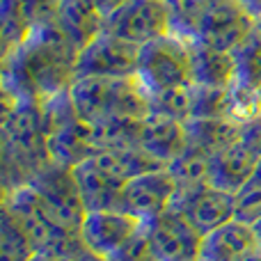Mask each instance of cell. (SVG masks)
Wrapping results in <instances>:
<instances>
[{
	"label": "cell",
	"instance_id": "1",
	"mask_svg": "<svg viewBox=\"0 0 261 261\" xmlns=\"http://www.w3.org/2000/svg\"><path fill=\"white\" fill-rule=\"evenodd\" d=\"M78 53L58 21L35 25L21 44L3 53V94L41 103L67 92L78 78Z\"/></svg>",
	"mask_w": 261,
	"mask_h": 261
},
{
	"label": "cell",
	"instance_id": "2",
	"mask_svg": "<svg viewBox=\"0 0 261 261\" xmlns=\"http://www.w3.org/2000/svg\"><path fill=\"white\" fill-rule=\"evenodd\" d=\"M3 179L5 190H12L30 184L53 161L39 101L3 94Z\"/></svg>",
	"mask_w": 261,
	"mask_h": 261
},
{
	"label": "cell",
	"instance_id": "3",
	"mask_svg": "<svg viewBox=\"0 0 261 261\" xmlns=\"http://www.w3.org/2000/svg\"><path fill=\"white\" fill-rule=\"evenodd\" d=\"M3 206L23 227L30 243L35 245V252L53 254V257H62L69 261H94L96 259L87 250V245L83 243L81 234L64 229L60 222L53 220V216L46 211L39 195L35 193V188L30 184L5 190Z\"/></svg>",
	"mask_w": 261,
	"mask_h": 261
},
{
	"label": "cell",
	"instance_id": "4",
	"mask_svg": "<svg viewBox=\"0 0 261 261\" xmlns=\"http://www.w3.org/2000/svg\"><path fill=\"white\" fill-rule=\"evenodd\" d=\"M78 117L87 124L110 117L144 119L149 115V94L135 76L101 78L78 76L69 87Z\"/></svg>",
	"mask_w": 261,
	"mask_h": 261
},
{
	"label": "cell",
	"instance_id": "5",
	"mask_svg": "<svg viewBox=\"0 0 261 261\" xmlns=\"http://www.w3.org/2000/svg\"><path fill=\"white\" fill-rule=\"evenodd\" d=\"M135 78L147 90V94L193 85L188 41L176 35H167L151 44L140 46Z\"/></svg>",
	"mask_w": 261,
	"mask_h": 261
},
{
	"label": "cell",
	"instance_id": "6",
	"mask_svg": "<svg viewBox=\"0 0 261 261\" xmlns=\"http://www.w3.org/2000/svg\"><path fill=\"white\" fill-rule=\"evenodd\" d=\"M30 186L39 195L41 204L53 216L55 222H60L69 231H76V234L81 231L87 216V208L81 197V190H78L71 167L50 163V165H46L44 170L32 176Z\"/></svg>",
	"mask_w": 261,
	"mask_h": 261
},
{
	"label": "cell",
	"instance_id": "7",
	"mask_svg": "<svg viewBox=\"0 0 261 261\" xmlns=\"http://www.w3.org/2000/svg\"><path fill=\"white\" fill-rule=\"evenodd\" d=\"M254 28L257 21L241 7L239 0H206L195 18L190 39L231 53Z\"/></svg>",
	"mask_w": 261,
	"mask_h": 261
},
{
	"label": "cell",
	"instance_id": "8",
	"mask_svg": "<svg viewBox=\"0 0 261 261\" xmlns=\"http://www.w3.org/2000/svg\"><path fill=\"white\" fill-rule=\"evenodd\" d=\"M103 32L135 46L151 44L172 35V7L165 0H128L119 12L106 18Z\"/></svg>",
	"mask_w": 261,
	"mask_h": 261
},
{
	"label": "cell",
	"instance_id": "9",
	"mask_svg": "<svg viewBox=\"0 0 261 261\" xmlns=\"http://www.w3.org/2000/svg\"><path fill=\"white\" fill-rule=\"evenodd\" d=\"M172 208L179 211L202 236L216 231L218 227L234 220L236 204L234 193L216 188L213 184H197L176 188Z\"/></svg>",
	"mask_w": 261,
	"mask_h": 261
},
{
	"label": "cell",
	"instance_id": "10",
	"mask_svg": "<svg viewBox=\"0 0 261 261\" xmlns=\"http://www.w3.org/2000/svg\"><path fill=\"white\" fill-rule=\"evenodd\" d=\"M138 58L140 46L108 32H101L92 44H87L78 53L76 73L101 78H128L138 71Z\"/></svg>",
	"mask_w": 261,
	"mask_h": 261
},
{
	"label": "cell",
	"instance_id": "11",
	"mask_svg": "<svg viewBox=\"0 0 261 261\" xmlns=\"http://www.w3.org/2000/svg\"><path fill=\"white\" fill-rule=\"evenodd\" d=\"M174 195L176 181L172 179L167 167H163V170H153L130 179L119 195L117 208L138 218L140 222H149L172 206Z\"/></svg>",
	"mask_w": 261,
	"mask_h": 261
},
{
	"label": "cell",
	"instance_id": "12",
	"mask_svg": "<svg viewBox=\"0 0 261 261\" xmlns=\"http://www.w3.org/2000/svg\"><path fill=\"white\" fill-rule=\"evenodd\" d=\"M158 261H197L204 236L174 208L144 222Z\"/></svg>",
	"mask_w": 261,
	"mask_h": 261
},
{
	"label": "cell",
	"instance_id": "13",
	"mask_svg": "<svg viewBox=\"0 0 261 261\" xmlns=\"http://www.w3.org/2000/svg\"><path fill=\"white\" fill-rule=\"evenodd\" d=\"M140 227L142 222L138 218L128 216L119 208H108V211L87 213L78 234L94 257L108 261Z\"/></svg>",
	"mask_w": 261,
	"mask_h": 261
},
{
	"label": "cell",
	"instance_id": "14",
	"mask_svg": "<svg viewBox=\"0 0 261 261\" xmlns=\"http://www.w3.org/2000/svg\"><path fill=\"white\" fill-rule=\"evenodd\" d=\"M259 250L252 225L231 220L202 239L197 261H243Z\"/></svg>",
	"mask_w": 261,
	"mask_h": 261
},
{
	"label": "cell",
	"instance_id": "15",
	"mask_svg": "<svg viewBox=\"0 0 261 261\" xmlns=\"http://www.w3.org/2000/svg\"><path fill=\"white\" fill-rule=\"evenodd\" d=\"M261 158L252 149H248L241 140L229 144L227 149L213 153L211 158V172H208V184L216 188L227 190V193H239L257 172Z\"/></svg>",
	"mask_w": 261,
	"mask_h": 261
},
{
	"label": "cell",
	"instance_id": "16",
	"mask_svg": "<svg viewBox=\"0 0 261 261\" xmlns=\"http://www.w3.org/2000/svg\"><path fill=\"white\" fill-rule=\"evenodd\" d=\"M138 147L167 167V163L174 161L186 147V124L165 115L149 113L144 119H140Z\"/></svg>",
	"mask_w": 261,
	"mask_h": 261
},
{
	"label": "cell",
	"instance_id": "17",
	"mask_svg": "<svg viewBox=\"0 0 261 261\" xmlns=\"http://www.w3.org/2000/svg\"><path fill=\"white\" fill-rule=\"evenodd\" d=\"M73 176H76V184L78 190H81L83 202H85L87 213L117 208L119 195H122L126 184L115 179L110 172H106L94 158H87L81 165L73 167Z\"/></svg>",
	"mask_w": 261,
	"mask_h": 261
},
{
	"label": "cell",
	"instance_id": "18",
	"mask_svg": "<svg viewBox=\"0 0 261 261\" xmlns=\"http://www.w3.org/2000/svg\"><path fill=\"white\" fill-rule=\"evenodd\" d=\"M190 48L193 85L229 90L236 81V64L229 50H218L199 39H186Z\"/></svg>",
	"mask_w": 261,
	"mask_h": 261
},
{
	"label": "cell",
	"instance_id": "19",
	"mask_svg": "<svg viewBox=\"0 0 261 261\" xmlns=\"http://www.w3.org/2000/svg\"><path fill=\"white\" fill-rule=\"evenodd\" d=\"M48 151L53 163L73 170L76 165H81L83 161H87L96 153L94 142H92V126L83 119H76L69 126L50 133Z\"/></svg>",
	"mask_w": 261,
	"mask_h": 261
},
{
	"label": "cell",
	"instance_id": "20",
	"mask_svg": "<svg viewBox=\"0 0 261 261\" xmlns=\"http://www.w3.org/2000/svg\"><path fill=\"white\" fill-rule=\"evenodd\" d=\"M58 23L69 35V39L76 44L78 50L92 44L106 28L103 14L96 9L92 0H62Z\"/></svg>",
	"mask_w": 261,
	"mask_h": 261
},
{
	"label": "cell",
	"instance_id": "21",
	"mask_svg": "<svg viewBox=\"0 0 261 261\" xmlns=\"http://www.w3.org/2000/svg\"><path fill=\"white\" fill-rule=\"evenodd\" d=\"M96 163L103 167L106 172L115 176V179L128 184L130 179L140 174H147L153 170H163V163L156 161L151 153H147L142 147H126V149H106V151H96L94 156Z\"/></svg>",
	"mask_w": 261,
	"mask_h": 261
},
{
	"label": "cell",
	"instance_id": "22",
	"mask_svg": "<svg viewBox=\"0 0 261 261\" xmlns=\"http://www.w3.org/2000/svg\"><path fill=\"white\" fill-rule=\"evenodd\" d=\"M241 135V124L229 117H213V119H188L186 122V140L195 147L213 153L234 144Z\"/></svg>",
	"mask_w": 261,
	"mask_h": 261
},
{
	"label": "cell",
	"instance_id": "23",
	"mask_svg": "<svg viewBox=\"0 0 261 261\" xmlns=\"http://www.w3.org/2000/svg\"><path fill=\"white\" fill-rule=\"evenodd\" d=\"M211 153L204 149L195 147L186 140V147L172 163H167V172L172 179L176 181V188H186V186H197L206 184L208 172H211Z\"/></svg>",
	"mask_w": 261,
	"mask_h": 261
},
{
	"label": "cell",
	"instance_id": "24",
	"mask_svg": "<svg viewBox=\"0 0 261 261\" xmlns=\"http://www.w3.org/2000/svg\"><path fill=\"white\" fill-rule=\"evenodd\" d=\"M234 64H236V85L245 90H261V30L254 28L234 50Z\"/></svg>",
	"mask_w": 261,
	"mask_h": 261
},
{
	"label": "cell",
	"instance_id": "25",
	"mask_svg": "<svg viewBox=\"0 0 261 261\" xmlns=\"http://www.w3.org/2000/svg\"><path fill=\"white\" fill-rule=\"evenodd\" d=\"M35 245L30 243L16 218L3 206L0 211V261H32Z\"/></svg>",
	"mask_w": 261,
	"mask_h": 261
},
{
	"label": "cell",
	"instance_id": "26",
	"mask_svg": "<svg viewBox=\"0 0 261 261\" xmlns=\"http://www.w3.org/2000/svg\"><path fill=\"white\" fill-rule=\"evenodd\" d=\"M149 113L165 115V117L186 124L193 117V85L149 94Z\"/></svg>",
	"mask_w": 261,
	"mask_h": 261
},
{
	"label": "cell",
	"instance_id": "27",
	"mask_svg": "<svg viewBox=\"0 0 261 261\" xmlns=\"http://www.w3.org/2000/svg\"><path fill=\"white\" fill-rule=\"evenodd\" d=\"M227 113H229V90L193 85V117L190 119L227 117Z\"/></svg>",
	"mask_w": 261,
	"mask_h": 261
},
{
	"label": "cell",
	"instance_id": "28",
	"mask_svg": "<svg viewBox=\"0 0 261 261\" xmlns=\"http://www.w3.org/2000/svg\"><path fill=\"white\" fill-rule=\"evenodd\" d=\"M0 30H3L5 50L18 46L30 35L32 25L25 18V14L21 12L16 0H3V7H0Z\"/></svg>",
	"mask_w": 261,
	"mask_h": 261
},
{
	"label": "cell",
	"instance_id": "29",
	"mask_svg": "<svg viewBox=\"0 0 261 261\" xmlns=\"http://www.w3.org/2000/svg\"><path fill=\"white\" fill-rule=\"evenodd\" d=\"M234 220L245 222V225H254L257 220H261V163L252 179L234 195Z\"/></svg>",
	"mask_w": 261,
	"mask_h": 261
},
{
	"label": "cell",
	"instance_id": "30",
	"mask_svg": "<svg viewBox=\"0 0 261 261\" xmlns=\"http://www.w3.org/2000/svg\"><path fill=\"white\" fill-rule=\"evenodd\" d=\"M108 261H158L156 259V252H153V245L149 241V234H147V227H140L133 236L113 254Z\"/></svg>",
	"mask_w": 261,
	"mask_h": 261
},
{
	"label": "cell",
	"instance_id": "31",
	"mask_svg": "<svg viewBox=\"0 0 261 261\" xmlns=\"http://www.w3.org/2000/svg\"><path fill=\"white\" fill-rule=\"evenodd\" d=\"M16 3L32 28L58 21L60 9H62V0H16Z\"/></svg>",
	"mask_w": 261,
	"mask_h": 261
},
{
	"label": "cell",
	"instance_id": "32",
	"mask_svg": "<svg viewBox=\"0 0 261 261\" xmlns=\"http://www.w3.org/2000/svg\"><path fill=\"white\" fill-rule=\"evenodd\" d=\"M239 140L248 149H252V151L261 158V115H259V117H254V119H250V122L241 124Z\"/></svg>",
	"mask_w": 261,
	"mask_h": 261
},
{
	"label": "cell",
	"instance_id": "33",
	"mask_svg": "<svg viewBox=\"0 0 261 261\" xmlns=\"http://www.w3.org/2000/svg\"><path fill=\"white\" fill-rule=\"evenodd\" d=\"M92 3H94L96 9L103 14V18H108V16H113L115 12H119V9H122L128 0H92Z\"/></svg>",
	"mask_w": 261,
	"mask_h": 261
},
{
	"label": "cell",
	"instance_id": "34",
	"mask_svg": "<svg viewBox=\"0 0 261 261\" xmlns=\"http://www.w3.org/2000/svg\"><path fill=\"white\" fill-rule=\"evenodd\" d=\"M239 3H241V7L254 18V21L261 18V0H239Z\"/></svg>",
	"mask_w": 261,
	"mask_h": 261
},
{
	"label": "cell",
	"instance_id": "35",
	"mask_svg": "<svg viewBox=\"0 0 261 261\" xmlns=\"http://www.w3.org/2000/svg\"><path fill=\"white\" fill-rule=\"evenodd\" d=\"M32 261H69V259H62V257H53V254H39L37 252Z\"/></svg>",
	"mask_w": 261,
	"mask_h": 261
},
{
	"label": "cell",
	"instance_id": "36",
	"mask_svg": "<svg viewBox=\"0 0 261 261\" xmlns=\"http://www.w3.org/2000/svg\"><path fill=\"white\" fill-rule=\"evenodd\" d=\"M252 229H254V234H257V243H259V250H261V220L254 222Z\"/></svg>",
	"mask_w": 261,
	"mask_h": 261
},
{
	"label": "cell",
	"instance_id": "37",
	"mask_svg": "<svg viewBox=\"0 0 261 261\" xmlns=\"http://www.w3.org/2000/svg\"><path fill=\"white\" fill-rule=\"evenodd\" d=\"M243 261H261V250H257V252H252L250 257H245Z\"/></svg>",
	"mask_w": 261,
	"mask_h": 261
},
{
	"label": "cell",
	"instance_id": "38",
	"mask_svg": "<svg viewBox=\"0 0 261 261\" xmlns=\"http://www.w3.org/2000/svg\"><path fill=\"white\" fill-rule=\"evenodd\" d=\"M257 28H259V30H261V18H259V21H257Z\"/></svg>",
	"mask_w": 261,
	"mask_h": 261
},
{
	"label": "cell",
	"instance_id": "39",
	"mask_svg": "<svg viewBox=\"0 0 261 261\" xmlns=\"http://www.w3.org/2000/svg\"><path fill=\"white\" fill-rule=\"evenodd\" d=\"M94 261H106V259H99V257H96V259H94Z\"/></svg>",
	"mask_w": 261,
	"mask_h": 261
},
{
	"label": "cell",
	"instance_id": "40",
	"mask_svg": "<svg viewBox=\"0 0 261 261\" xmlns=\"http://www.w3.org/2000/svg\"><path fill=\"white\" fill-rule=\"evenodd\" d=\"M259 101H261V90H259Z\"/></svg>",
	"mask_w": 261,
	"mask_h": 261
},
{
	"label": "cell",
	"instance_id": "41",
	"mask_svg": "<svg viewBox=\"0 0 261 261\" xmlns=\"http://www.w3.org/2000/svg\"><path fill=\"white\" fill-rule=\"evenodd\" d=\"M165 3H167V0H165Z\"/></svg>",
	"mask_w": 261,
	"mask_h": 261
}]
</instances>
